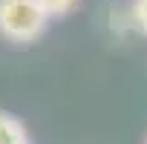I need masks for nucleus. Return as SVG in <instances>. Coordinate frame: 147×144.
Here are the masks:
<instances>
[{
	"label": "nucleus",
	"instance_id": "3",
	"mask_svg": "<svg viewBox=\"0 0 147 144\" xmlns=\"http://www.w3.org/2000/svg\"><path fill=\"white\" fill-rule=\"evenodd\" d=\"M75 3H78V0H38V6H40L49 17H61V15L72 12Z\"/></svg>",
	"mask_w": 147,
	"mask_h": 144
},
{
	"label": "nucleus",
	"instance_id": "2",
	"mask_svg": "<svg viewBox=\"0 0 147 144\" xmlns=\"http://www.w3.org/2000/svg\"><path fill=\"white\" fill-rule=\"evenodd\" d=\"M0 144H32L20 118H15L12 112H3V110H0Z\"/></svg>",
	"mask_w": 147,
	"mask_h": 144
},
{
	"label": "nucleus",
	"instance_id": "4",
	"mask_svg": "<svg viewBox=\"0 0 147 144\" xmlns=\"http://www.w3.org/2000/svg\"><path fill=\"white\" fill-rule=\"evenodd\" d=\"M130 17H133L136 29H141L147 35V0H133L130 3Z\"/></svg>",
	"mask_w": 147,
	"mask_h": 144
},
{
	"label": "nucleus",
	"instance_id": "1",
	"mask_svg": "<svg viewBox=\"0 0 147 144\" xmlns=\"http://www.w3.org/2000/svg\"><path fill=\"white\" fill-rule=\"evenodd\" d=\"M49 15L38 0H0V35L15 43H29L43 35Z\"/></svg>",
	"mask_w": 147,
	"mask_h": 144
}]
</instances>
